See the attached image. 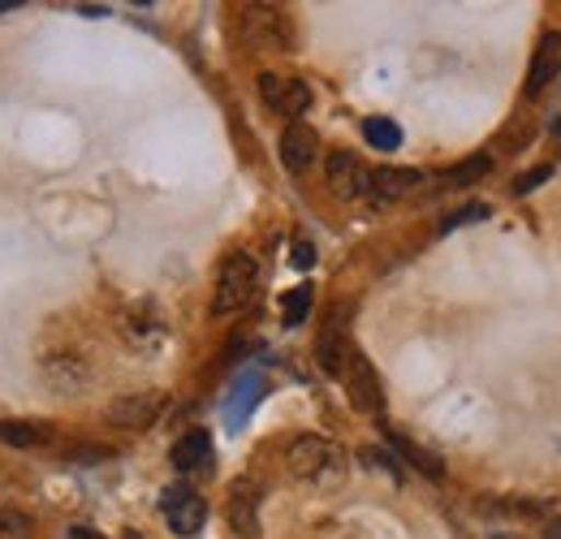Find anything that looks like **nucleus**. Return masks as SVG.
<instances>
[{
    "instance_id": "f257e3e1",
    "label": "nucleus",
    "mask_w": 561,
    "mask_h": 539,
    "mask_svg": "<svg viewBox=\"0 0 561 539\" xmlns=\"http://www.w3.org/2000/svg\"><path fill=\"white\" fill-rule=\"evenodd\" d=\"M285 467H289V474H294L298 483L320 488V492L342 488V483H346V471H351L346 449H342L337 440H329V436H298V440L285 449Z\"/></svg>"
},
{
    "instance_id": "f03ea898",
    "label": "nucleus",
    "mask_w": 561,
    "mask_h": 539,
    "mask_svg": "<svg viewBox=\"0 0 561 539\" xmlns=\"http://www.w3.org/2000/svg\"><path fill=\"white\" fill-rule=\"evenodd\" d=\"M255 289H260V264H255L247 251L229 255V260L220 264V272H216V298H211V316H238L242 307H251Z\"/></svg>"
},
{
    "instance_id": "7ed1b4c3",
    "label": "nucleus",
    "mask_w": 561,
    "mask_h": 539,
    "mask_svg": "<svg viewBox=\"0 0 561 539\" xmlns=\"http://www.w3.org/2000/svg\"><path fill=\"white\" fill-rule=\"evenodd\" d=\"M160 509H164L169 531H178V536H199V531H204V523H208V501H204L195 488H182V483L164 488Z\"/></svg>"
},
{
    "instance_id": "20e7f679",
    "label": "nucleus",
    "mask_w": 561,
    "mask_h": 539,
    "mask_svg": "<svg viewBox=\"0 0 561 539\" xmlns=\"http://www.w3.org/2000/svg\"><path fill=\"white\" fill-rule=\"evenodd\" d=\"M260 100L280 113V117H289V122H302V113L311 108V87L302 82V78H289V73H260Z\"/></svg>"
},
{
    "instance_id": "39448f33",
    "label": "nucleus",
    "mask_w": 561,
    "mask_h": 539,
    "mask_svg": "<svg viewBox=\"0 0 561 539\" xmlns=\"http://www.w3.org/2000/svg\"><path fill=\"white\" fill-rule=\"evenodd\" d=\"M164 405H169L164 389H139V393H126V398L108 405V423H117L126 432H142L164 414Z\"/></svg>"
},
{
    "instance_id": "423d86ee",
    "label": "nucleus",
    "mask_w": 561,
    "mask_h": 539,
    "mask_svg": "<svg viewBox=\"0 0 561 539\" xmlns=\"http://www.w3.org/2000/svg\"><path fill=\"white\" fill-rule=\"evenodd\" d=\"M324 173H329V186H333L337 199H363V195H367L371 169H367L354 151H333L329 164H324Z\"/></svg>"
},
{
    "instance_id": "0eeeda50",
    "label": "nucleus",
    "mask_w": 561,
    "mask_h": 539,
    "mask_svg": "<svg viewBox=\"0 0 561 539\" xmlns=\"http://www.w3.org/2000/svg\"><path fill=\"white\" fill-rule=\"evenodd\" d=\"M316 160H320V135H316L307 122H289L285 135H280V164H285L294 177H302Z\"/></svg>"
},
{
    "instance_id": "6e6552de",
    "label": "nucleus",
    "mask_w": 561,
    "mask_h": 539,
    "mask_svg": "<svg viewBox=\"0 0 561 539\" xmlns=\"http://www.w3.org/2000/svg\"><path fill=\"white\" fill-rule=\"evenodd\" d=\"M242 31H247V39L255 48H289V26H285V18H280L277 9H268V4H247Z\"/></svg>"
},
{
    "instance_id": "1a4fd4ad",
    "label": "nucleus",
    "mask_w": 561,
    "mask_h": 539,
    "mask_svg": "<svg viewBox=\"0 0 561 539\" xmlns=\"http://www.w3.org/2000/svg\"><path fill=\"white\" fill-rule=\"evenodd\" d=\"M351 337H346V320L333 316L320 337H316V363L324 367V376H346V363H351Z\"/></svg>"
},
{
    "instance_id": "9d476101",
    "label": "nucleus",
    "mask_w": 561,
    "mask_h": 539,
    "mask_svg": "<svg viewBox=\"0 0 561 539\" xmlns=\"http://www.w3.org/2000/svg\"><path fill=\"white\" fill-rule=\"evenodd\" d=\"M225 514H229V527H233L238 536H247V539L260 536V488H255L251 479H238L233 492H229Z\"/></svg>"
},
{
    "instance_id": "9b49d317",
    "label": "nucleus",
    "mask_w": 561,
    "mask_h": 539,
    "mask_svg": "<svg viewBox=\"0 0 561 539\" xmlns=\"http://www.w3.org/2000/svg\"><path fill=\"white\" fill-rule=\"evenodd\" d=\"M561 69V31H549V35H540V44H536V57H531V69H527V100H536L553 78H558Z\"/></svg>"
},
{
    "instance_id": "f8f14e48",
    "label": "nucleus",
    "mask_w": 561,
    "mask_h": 539,
    "mask_svg": "<svg viewBox=\"0 0 561 539\" xmlns=\"http://www.w3.org/2000/svg\"><path fill=\"white\" fill-rule=\"evenodd\" d=\"M169 462H173V471L178 474H204L211 467V436L204 432V427L186 432V436L169 449Z\"/></svg>"
},
{
    "instance_id": "ddd939ff",
    "label": "nucleus",
    "mask_w": 561,
    "mask_h": 539,
    "mask_svg": "<svg viewBox=\"0 0 561 539\" xmlns=\"http://www.w3.org/2000/svg\"><path fill=\"white\" fill-rule=\"evenodd\" d=\"M420 182H423L420 169H393V164H385V169H371L367 195L376 203H393V199H407Z\"/></svg>"
},
{
    "instance_id": "4468645a",
    "label": "nucleus",
    "mask_w": 561,
    "mask_h": 539,
    "mask_svg": "<svg viewBox=\"0 0 561 539\" xmlns=\"http://www.w3.org/2000/svg\"><path fill=\"white\" fill-rule=\"evenodd\" d=\"M346 385H351V402L358 405V410L376 414V410L385 405L380 380H376V371H371V363H367L363 354H351V363H346Z\"/></svg>"
},
{
    "instance_id": "2eb2a0df",
    "label": "nucleus",
    "mask_w": 561,
    "mask_h": 539,
    "mask_svg": "<svg viewBox=\"0 0 561 539\" xmlns=\"http://www.w3.org/2000/svg\"><path fill=\"white\" fill-rule=\"evenodd\" d=\"M0 440L4 445H18V449H39L53 440V427L44 423H13V418H0Z\"/></svg>"
},
{
    "instance_id": "dca6fc26",
    "label": "nucleus",
    "mask_w": 561,
    "mask_h": 539,
    "mask_svg": "<svg viewBox=\"0 0 561 539\" xmlns=\"http://www.w3.org/2000/svg\"><path fill=\"white\" fill-rule=\"evenodd\" d=\"M363 138H367L376 151H398V147H402V130H398V122H389V117H367V122H363Z\"/></svg>"
},
{
    "instance_id": "f3484780",
    "label": "nucleus",
    "mask_w": 561,
    "mask_h": 539,
    "mask_svg": "<svg viewBox=\"0 0 561 539\" xmlns=\"http://www.w3.org/2000/svg\"><path fill=\"white\" fill-rule=\"evenodd\" d=\"M489 169H492L489 156H471V160H462V164H454V169L445 173V186H471V182L489 177Z\"/></svg>"
},
{
    "instance_id": "a211bd4d",
    "label": "nucleus",
    "mask_w": 561,
    "mask_h": 539,
    "mask_svg": "<svg viewBox=\"0 0 561 539\" xmlns=\"http://www.w3.org/2000/svg\"><path fill=\"white\" fill-rule=\"evenodd\" d=\"M285 324L294 329V324H302L307 320V311H311V285H298L294 294H285Z\"/></svg>"
},
{
    "instance_id": "6ab92c4d",
    "label": "nucleus",
    "mask_w": 561,
    "mask_h": 539,
    "mask_svg": "<svg viewBox=\"0 0 561 539\" xmlns=\"http://www.w3.org/2000/svg\"><path fill=\"white\" fill-rule=\"evenodd\" d=\"M393 445H398V449H402V454H407V458H411V462H415V467H420L423 474L440 479V462H436L432 454H423L420 445H411V440H402V436H393Z\"/></svg>"
},
{
    "instance_id": "aec40b11",
    "label": "nucleus",
    "mask_w": 561,
    "mask_h": 539,
    "mask_svg": "<svg viewBox=\"0 0 561 539\" xmlns=\"http://www.w3.org/2000/svg\"><path fill=\"white\" fill-rule=\"evenodd\" d=\"M484 216H489V207H484V203H471V207H462V211H454V216H449V220H445L440 229L449 233V229H458V225H471V220H484Z\"/></svg>"
},
{
    "instance_id": "412c9836",
    "label": "nucleus",
    "mask_w": 561,
    "mask_h": 539,
    "mask_svg": "<svg viewBox=\"0 0 561 539\" xmlns=\"http://www.w3.org/2000/svg\"><path fill=\"white\" fill-rule=\"evenodd\" d=\"M549 177H553V169H549V164H545V169H531V173H527V177L514 186V195H531V191H536L540 182H549Z\"/></svg>"
},
{
    "instance_id": "4be33fe9",
    "label": "nucleus",
    "mask_w": 561,
    "mask_h": 539,
    "mask_svg": "<svg viewBox=\"0 0 561 539\" xmlns=\"http://www.w3.org/2000/svg\"><path fill=\"white\" fill-rule=\"evenodd\" d=\"M294 264H298V268H311V264H316V246H311V242H298V246H294Z\"/></svg>"
},
{
    "instance_id": "5701e85b",
    "label": "nucleus",
    "mask_w": 561,
    "mask_h": 539,
    "mask_svg": "<svg viewBox=\"0 0 561 539\" xmlns=\"http://www.w3.org/2000/svg\"><path fill=\"white\" fill-rule=\"evenodd\" d=\"M108 449H73V462H104Z\"/></svg>"
},
{
    "instance_id": "b1692460",
    "label": "nucleus",
    "mask_w": 561,
    "mask_h": 539,
    "mask_svg": "<svg viewBox=\"0 0 561 539\" xmlns=\"http://www.w3.org/2000/svg\"><path fill=\"white\" fill-rule=\"evenodd\" d=\"M70 539H104V536H100V531H91V527H73Z\"/></svg>"
},
{
    "instance_id": "393cba45",
    "label": "nucleus",
    "mask_w": 561,
    "mask_h": 539,
    "mask_svg": "<svg viewBox=\"0 0 561 539\" xmlns=\"http://www.w3.org/2000/svg\"><path fill=\"white\" fill-rule=\"evenodd\" d=\"M4 9H18V4H13V0H0V13H4Z\"/></svg>"
},
{
    "instance_id": "a878e982",
    "label": "nucleus",
    "mask_w": 561,
    "mask_h": 539,
    "mask_svg": "<svg viewBox=\"0 0 561 539\" xmlns=\"http://www.w3.org/2000/svg\"><path fill=\"white\" fill-rule=\"evenodd\" d=\"M549 539H561V527H558V531H549Z\"/></svg>"
},
{
    "instance_id": "bb28decb",
    "label": "nucleus",
    "mask_w": 561,
    "mask_h": 539,
    "mask_svg": "<svg viewBox=\"0 0 561 539\" xmlns=\"http://www.w3.org/2000/svg\"><path fill=\"white\" fill-rule=\"evenodd\" d=\"M496 539H514V536H496Z\"/></svg>"
},
{
    "instance_id": "cd10ccee",
    "label": "nucleus",
    "mask_w": 561,
    "mask_h": 539,
    "mask_svg": "<svg viewBox=\"0 0 561 539\" xmlns=\"http://www.w3.org/2000/svg\"><path fill=\"white\" fill-rule=\"evenodd\" d=\"M126 539H142V536H126Z\"/></svg>"
}]
</instances>
